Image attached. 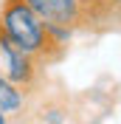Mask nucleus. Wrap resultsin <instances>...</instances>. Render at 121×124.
Listing matches in <instances>:
<instances>
[{
  "label": "nucleus",
  "instance_id": "7ed1b4c3",
  "mask_svg": "<svg viewBox=\"0 0 121 124\" xmlns=\"http://www.w3.org/2000/svg\"><path fill=\"white\" fill-rule=\"evenodd\" d=\"M25 3H28L45 23H51V25L79 28L82 23L90 20L87 8L79 3V0H25Z\"/></svg>",
  "mask_w": 121,
  "mask_h": 124
},
{
  "label": "nucleus",
  "instance_id": "0eeeda50",
  "mask_svg": "<svg viewBox=\"0 0 121 124\" xmlns=\"http://www.w3.org/2000/svg\"><path fill=\"white\" fill-rule=\"evenodd\" d=\"M104 6V14H113V11H121V0H101Z\"/></svg>",
  "mask_w": 121,
  "mask_h": 124
},
{
  "label": "nucleus",
  "instance_id": "f03ea898",
  "mask_svg": "<svg viewBox=\"0 0 121 124\" xmlns=\"http://www.w3.org/2000/svg\"><path fill=\"white\" fill-rule=\"evenodd\" d=\"M0 76L11 79L14 85L25 87V90L37 85L39 76V59L25 54L23 48H17L3 31H0Z\"/></svg>",
  "mask_w": 121,
  "mask_h": 124
},
{
  "label": "nucleus",
  "instance_id": "39448f33",
  "mask_svg": "<svg viewBox=\"0 0 121 124\" xmlns=\"http://www.w3.org/2000/svg\"><path fill=\"white\" fill-rule=\"evenodd\" d=\"M42 121H45V124H68V110H62V107H45V110H42Z\"/></svg>",
  "mask_w": 121,
  "mask_h": 124
},
{
  "label": "nucleus",
  "instance_id": "6e6552de",
  "mask_svg": "<svg viewBox=\"0 0 121 124\" xmlns=\"http://www.w3.org/2000/svg\"><path fill=\"white\" fill-rule=\"evenodd\" d=\"M0 124H11V116H6V113H0Z\"/></svg>",
  "mask_w": 121,
  "mask_h": 124
},
{
  "label": "nucleus",
  "instance_id": "423d86ee",
  "mask_svg": "<svg viewBox=\"0 0 121 124\" xmlns=\"http://www.w3.org/2000/svg\"><path fill=\"white\" fill-rule=\"evenodd\" d=\"M84 8H87V14H104V6H101V0H79Z\"/></svg>",
  "mask_w": 121,
  "mask_h": 124
},
{
  "label": "nucleus",
  "instance_id": "f257e3e1",
  "mask_svg": "<svg viewBox=\"0 0 121 124\" xmlns=\"http://www.w3.org/2000/svg\"><path fill=\"white\" fill-rule=\"evenodd\" d=\"M0 31L17 48H23L25 54L37 56L39 62H48L53 56H59L53 51L51 39H48L45 20L25 0H3V8H0Z\"/></svg>",
  "mask_w": 121,
  "mask_h": 124
},
{
  "label": "nucleus",
  "instance_id": "20e7f679",
  "mask_svg": "<svg viewBox=\"0 0 121 124\" xmlns=\"http://www.w3.org/2000/svg\"><path fill=\"white\" fill-rule=\"evenodd\" d=\"M25 99H28V90H25V87L14 85V82L6 79V76H0V113L17 116V113L25 107Z\"/></svg>",
  "mask_w": 121,
  "mask_h": 124
}]
</instances>
